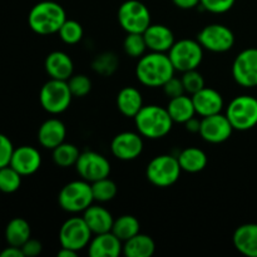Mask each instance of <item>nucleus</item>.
<instances>
[{"label":"nucleus","mask_w":257,"mask_h":257,"mask_svg":"<svg viewBox=\"0 0 257 257\" xmlns=\"http://www.w3.org/2000/svg\"><path fill=\"white\" fill-rule=\"evenodd\" d=\"M177 160L182 171L188 173L201 172L207 166V156L197 147L185 148L177 156Z\"/></svg>","instance_id":"obj_27"},{"label":"nucleus","mask_w":257,"mask_h":257,"mask_svg":"<svg viewBox=\"0 0 257 257\" xmlns=\"http://www.w3.org/2000/svg\"><path fill=\"white\" fill-rule=\"evenodd\" d=\"M192 102L195 105L196 114L201 117L217 114L223 108V98L220 93L212 88L203 87L197 93L192 94Z\"/></svg>","instance_id":"obj_18"},{"label":"nucleus","mask_w":257,"mask_h":257,"mask_svg":"<svg viewBox=\"0 0 257 257\" xmlns=\"http://www.w3.org/2000/svg\"><path fill=\"white\" fill-rule=\"evenodd\" d=\"M232 75L236 83L245 88L257 87V48L242 50L235 58Z\"/></svg>","instance_id":"obj_13"},{"label":"nucleus","mask_w":257,"mask_h":257,"mask_svg":"<svg viewBox=\"0 0 257 257\" xmlns=\"http://www.w3.org/2000/svg\"><path fill=\"white\" fill-rule=\"evenodd\" d=\"M156 251V243L151 236L137 233L123 245V253L127 257H151Z\"/></svg>","instance_id":"obj_25"},{"label":"nucleus","mask_w":257,"mask_h":257,"mask_svg":"<svg viewBox=\"0 0 257 257\" xmlns=\"http://www.w3.org/2000/svg\"><path fill=\"white\" fill-rule=\"evenodd\" d=\"M80 152L77 146L72 143H64L59 145L53 150V161L57 166L63 168L75 166L78 158H79Z\"/></svg>","instance_id":"obj_30"},{"label":"nucleus","mask_w":257,"mask_h":257,"mask_svg":"<svg viewBox=\"0 0 257 257\" xmlns=\"http://www.w3.org/2000/svg\"><path fill=\"white\" fill-rule=\"evenodd\" d=\"M123 49H124L125 54L132 58H141L142 55H145L147 44H146L143 34H140V33H128L124 42H123Z\"/></svg>","instance_id":"obj_35"},{"label":"nucleus","mask_w":257,"mask_h":257,"mask_svg":"<svg viewBox=\"0 0 257 257\" xmlns=\"http://www.w3.org/2000/svg\"><path fill=\"white\" fill-rule=\"evenodd\" d=\"M45 70L52 79L68 80L73 75L74 64L67 53L55 50L48 54L44 63Z\"/></svg>","instance_id":"obj_20"},{"label":"nucleus","mask_w":257,"mask_h":257,"mask_svg":"<svg viewBox=\"0 0 257 257\" xmlns=\"http://www.w3.org/2000/svg\"><path fill=\"white\" fill-rule=\"evenodd\" d=\"M73 94L67 80H48L39 92V100L43 109L50 114H60L68 109L72 102Z\"/></svg>","instance_id":"obj_5"},{"label":"nucleus","mask_w":257,"mask_h":257,"mask_svg":"<svg viewBox=\"0 0 257 257\" xmlns=\"http://www.w3.org/2000/svg\"><path fill=\"white\" fill-rule=\"evenodd\" d=\"M181 80H182V84L185 87V92L190 93L191 95L205 87V79H203L202 74L197 72V69L185 72L181 77Z\"/></svg>","instance_id":"obj_37"},{"label":"nucleus","mask_w":257,"mask_h":257,"mask_svg":"<svg viewBox=\"0 0 257 257\" xmlns=\"http://www.w3.org/2000/svg\"><path fill=\"white\" fill-rule=\"evenodd\" d=\"M167 110L173 122L183 123V124L187 120H190L191 118L195 117L196 114L192 97H187L186 94L180 95V97L171 98L167 104Z\"/></svg>","instance_id":"obj_26"},{"label":"nucleus","mask_w":257,"mask_h":257,"mask_svg":"<svg viewBox=\"0 0 257 257\" xmlns=\"http://www.w3.org/2000/svg\"><path fill=\"white\" fill-rule=\"evenodd\" d=\"M118 22L127 33H140L151 25V13L140 0H127L118 9Z\"/></svg>","instance_id":"obj_9"},{"label":"nucleus","mask_w":257,"mask_h":257,"mask_svg":"<svg viewBox=\"0 0 257 257\" xmlns=\"http://www.w3.org/2000/svg\"><path fill=\"white\" fill-rule=\"evenodd\" d=\"M197 42L203 49L213 53H225L235 44V35L226 25L210 24L198 33Z\"/></svg>","instance_id":"obj_11"},{"label":"nucleus","mask_w":257,"mask_h":257,"mask_svg":"<svg viewBox=\"0 0 257 257\" xmlns=\"http://www.w3.org/2000/svg\"><path fill=\"white\" fill-rule=\"evenodd\" d=\"M77 251L70 250V248L67 247H62L59 251H58V257H75L77 256Z\"/></svg>","instance_id":"obj_45"},{"label":"nucleus","mask_w":257,"mask_h":257,"mask_svg":"<svg viewBox=\"0 0 257 257\" xmlns=\"http://www.w3.org/2000/svg\"><path fill=\"white\" fill-rule=\"evenodd\" d=\"M0 257H24L22 248L17 246H10L0 252Z\"/></svg>","instance_id":"obj_43"},{"label":"nucleus","mask_w":257,"mask_h":257,"mask_svg":"<svg viewBox=\"0 0 257 257\" xmlns=\"http://www.w3.org/2000/svg\"><path fill=\"white\" fill-rule=\"evenodd\" d=\"M143 107V98L135 87H124L117 95V108L124 117L135 118Z\"/></svg>","instance_id":"obj_24"},{"label":"nucleus","mask_w":257,"mask_h":257,"mask_svg":"<svg viewBox=\"0 0 257 257\" xmlns=\"http://www.w3.org/2000/svg\"><path fill=\"white\" fill-rule=\"evenodd\" d=\"M168 57L177 72H188L197 69L203 59V48L197 40L182 39L175 42L170 50Z\"/></svg>","instance_id":"obj_8"},{"label":"nucleus","mask_w":257,"mask_h":257,"mask_svg":"<svg viewBox=\"0 0 257 257\" xmlns=\"http://www.w3.org/2000/svg\"><path fill=\"white\" fill-rule=\"evenodd\" d=\"M90 185H92L93 197L98 202H108L117 195V185L108 177L95 181Z\"/></svg>","instance_id":"obj_32"},{"label":"nucleus","mask_w":257,"mask_h":257,"mask_svg":"<svg viewBox=\"0 0 257 257\" xmlns=\"http://www.w3.org/2000/svg\"><path fill=\"white\" fill-rule=\"evenodd\" d=\"M65 20L67 14L62 5L49 0L35 4L28 15L30 29L39 35L58 33Z\"/></svg>","instance_id":"obj_3"},{"label":"nucleus","mask_w":257,"mask_h":257,"mask_svg":"<svg viewBox=\"0 0 257 257\" xmlns=\"http://www.w3.org/2000/svg\"><path fill=\"white\" fill-rule=\"evenodd\" d=\"M92 185L84 180L72 181L60 190L58 202L64 211L70 213L84 212L93 203Z\"/></svg>","instance_id":"obj_4"},{"label":"nucleus","mask_w":257,"mask_h":257,"mask_svg":"<svg viewBox=\"0 0 257 257\" xmlns=\"http://www.w3.org/2000/svg\"><path fill=\"white\" fill-rule=\"evenodd\" d=\"M13 152H14V147H13L12 141L5 135L0 133V168L10 165Z\"/></svg>","instance_id":"obj_39"},{"label":"nucleus","mask_w":257,"mask_h":257,"mask_svg":"<svg viewBox=\"0 0 257 257\" xmlns=\"http://www.w3.org/2000/svg\"><path fill=\"white\" fill-rule=\"evenodd\" d=\"M67 82L68 85H69V89L70 92H72L73 97H85V95L90 92V89H92V82H90L89 78L84 74L72 75Z\"/></svg>","instance_id":"obj_36"},{"label":"nucleus","mask_w":257,"mask_h":257,"mask_svg":"<svg viewBox=\"0 0 257 257\" xmlns=\"http://www.w3.org/2000/svg\"><path fill=\"white\" fill-rule=\"evenodd\" d=\"M232 125H231L230 120L226 117V114H217L207 115V117H202L200 125V135L203 141L208 143H222L227 141L232 135Z\"/></svg>","instance_id":"obj_14"},{"label":"nucleus","mask_w":257,"mask_h":257,"mask_svg":"<svg viewBox=\"0 0 257 257\" xmlns=\"http://www.w3.org/2000/svg\"><path fill=\"white\" fill-rule=\"evenodd\" d=\"M20 248H22L23 253H24V257H34L42 252L43 246L42 243L38 240H35V238H29V240H28Z\"/></svg>","instance_id":"obj_41"},{"label":"nucleus","mask_w":257,"mask_h":257,"mask_svg":"<svg viewBox=\"0 0 257 257\" xmlns=\"http://www.w3.org/2000/svg\"><path fill=\"white\" fill-rule=\"evenodd\" d=\"M173 4L177 8L183 10L193 9V8L198 7V4L201 3V0H172Z\"/></svg>","instance_id":"obj_42"},{"label":"nucleus","mask_w":257,"mask_h":257,"mask_svg":"<svg viewBox=\"0 0 257 257\" xmlns=\"http://www.w3.org/2000/svg\"><path fill=\"white\" fill-rule=\"evenodd\" d=\"M143 37L151 52L166 53L175 44L172 30L162 24H151L143 33Z\"/></svg>","instance_id":"obj_19"},{"label":"nucleus","mask_w":257,"mask_h":257,"mask_svg":"<svg viewBox=\"0 0 257 257\" xmlns=\"http://www.w3.org/2000/svg\"><path fill=\"white\" fill-rule=\"evenodd\" d=\"M173 120L168 113L167 108L160 105H143L135 117V124L138 133L142 137L150 140L163 138L171 132Z\"/></svg>","instance_id":"obj_2"},{"label":"nucleus","mask_w":257,"mask_h":257,"mask_svg":"<svg viewBox=\"0 0 257 257\" xmlns=\"http://www.w3.org/2000/svg\"><path fill=\"white\" fill-rule=\"evenodd\" d=\"M42 165V156L37 148L32 146H22L14 148L10 165L22 176H30L37 172Z\"/></svg>","instance_id":"obj_16"},{"label":"nucleus","mask_w":257,"mask_h":257,"mask_svg":"<svg viewBox=\"0 0 257 257\" xmlns=\"http://www.w3.org/2000/svg\"><path fill=\"white\" fill-rule=\"evenodd\" d=\"M141 225L140 221L132 215H123L114 220L112 227V232L119 238L122 242L132 238L137 233H140Z\"/></svg>","instance_id":"obj_29"},{"label":"nucleus","mask_w":257,"mask_h":257,"mask_svg":"<svg viewBox=\"0 0 257 257\" xmlns=\"http://www.w3.org/2000/svg\"><path fill=\"white\" fill-rule=\"evenodd\" d=\"M236 250L247 257H257V223H245L233 233Z\"/></svg>","instance_id":"obj_22"},{"label":"nucleus","mask_w":257,"mask_h":257,"mask_svg":"<svg viewBox=\"0 0 257 257\" xmlns=\"http://www.w3.org/2000/svg\"><path fill=\"white\" fill-rule=\"evenodd\" d=\"M180 163L177 157L171 155H161L153 158L147 166V180L157 187H170L175 185L181 175Z\"/></svg>","instance_id":"obj_6"},{"label":"nucleus","mask_w":257,"mask_h":257,"mask_svg":"<svg viewBox=\"0 0 257 257\" xmlns=\"http://www.w3.org/2000/svg\"><path fill=\"white\" fill-rule=\"evenodd\" d=\"M110 151L120 161L136 160L143 151L142 136L135 132L119 133L112 140Z\"/></svg>","instance_id":"obj_15"},{"label":"nucleus","mask_w":257,"mask_h":257,"mask_svg":"<svg viewBox=\"0 0 257 257\" xmlns=\"http://www.w3.org/2000/svg\"><path fill=\"white\" fill-rule=\"evenodd\" d=\"M22 177L23 176L12 166L0 168V191L4 193H13L18 191L22 185Z\"/></svg>","instance_id":"obj_33"},{"label":"nucleus","mask_w":257,"mask_h":257,"mask_svg":"<svg viewBox=\"0 0 257 257\" xmlns=\"http://www.w3.org/2000/svg\"><path fill=\"white\" fill-rule=\"evenodd\" d=\"M163 92L168 98L180 97V95L185 94V87L182 84V80L178 78L172 77L165 85H163Z\"/></svg>","instance_id":"obj_40"},{"label":"nucleus","mask_w":257,"mask_h":257,"mask_svg":"<svg viewBox=\"0 0 257 257\" xmlns=\"http://www.w3.org/2000/svg\"><path fill=\"white\" fill-rule=\"evenodd\" d=\"M92 231L83 217L68 218L59 230V242L62 247L80 251L89 245Z\"/></svg>","instance_id":"obj_10"},{"label":"nucleus","mask_w":257,"mask_h":257,"mask_svg":"<svg viewBox=\"0 0 257 257\" xmlns=\"http://www.w3.org/2000/svg\"><path fill=\"white\" fill-rule=\"evenodd\" d=\"M175 67L166 53L151 52L140 58L136 67V77L146 87H163L175 77Z\"/></svg>","instance_id":"obj_1"},{"label":"nucleus","mask_w":257,"mask_h":257,"mask_svg":"<svg viewBox=\"0 0 257 257\" xmlns=\"http://www.w3.org/2000/svg\"><path fill=\"white\" fill-rule=\"evenodd\" d=\"M30 226L24 218H13L5 228V238L10 246L22 247L30 238Z\"/></svg>","instance_id":"obj_28"},{"label":"nucleus","mask_w":257,"mask_h":257,"mask_svg":"<svg viewBox=\"0 0 257 257\" xmlns=\"http://www.w3.org/2000/svg\"><path fill=\"white\" fill-rule=\"evenodd\" d=\"M75 168L82 180L93 183L109 176L110 163L107 158L94 151H85L80 153Z\"/></svg>","instance_id":"obj_12"},{"label":"nucleus","mask_w":257,"mask_h":257,"mask_svg":"<svg viewBox=\"0 0 257 257\" xmlns=\"http://www.w3.org/2000/svg\"><path fill=\"white\" fill-rule=\"evenodd\" d=\"M226 117L236 131H248L257 124V99L251 95H238L227 105Z\"/></svg>","instance_id":"obj_7"},{"label":"nucleus","mask_w":257,"mask_h":257,"mask_svg":"<svg viewBox=\"0 0 257 257\" xmlns=\"http://www.w3.org/2000/svg\"><path fill=\"white\" fill-rule=\"evenodd\" d=\"M186 130L191 133H198L200 132V125H201V120H198L197 118H191L190 120L185 123Z\"/></svg>","instance_id":"obj_44"},{"label":"nucleus","mask_w":257,"mask_h":257,"mask_svg":"<svg viewBox=\"0 0 257 257\" xmlns=\"http://www.w3.org/2000/svg\"><path fill=\"white\" fill-rule=\"evenodd\" d=\"M67 136V130L62 120L57 118L47 119L38 131V141L47 150H54L62 145Z\"/></svg>","instance_id":"obj_21"},{"label":"nucleus","mask_w":257,"mask_h":257,"mask_svg":"<svg viewBox=\"0 0 257 257\" xmlns=\"http://www.w3.org/2000/svg\"><path fill=\"white\" fill-rule=\"evenodd\" d=\"M236 0H201V7L213 14H223L233 7Z\"/></svg>","instance_id":"obj_38"},{"label":"nucleus","mask_w":257,"mask_h":257,"mask_svg":"<svg viewBox=\"0 0 257 257\" xmlns=\"http://www.w3.org/2000/svg\"><path fill=\"white\" fill-rule=\"evenodd\" d=\"M58 34H59L60 39H62L65 44L73 45L77 44V43H79L80 40H82L84 32H83V27L80 25V23H78L77 20L67 19L63 23L62 28L59 29Z\"/></svg>","instance_id":"obj_34"},{"label":"nucleus","mask_w":257,"mask_h":257,"mask_svg":"<svg viewBox=\"0 0 257 257\" xmlns=\"http://www.w3.org/2000/svg\"><path fill=\"white\" fill-rule=\"evenodd\" d=\"M83 218H84L85 223L94 235L112 231L113 222H114L112 213L105 210L104 207H100V206L97 205H90L84 211Z\"/></svg>","instance_id":"obj_23"},{"label":"nucleus","mask_w":257,"mask_h":257,"mask_svg":"<svg viewBox=\"0 0 257 257\" xmlns=\"http://www.w3.org/2000/svg\"><path fill=\"white\" fill-rule=\"evenodd\" d=\"M118 63L119 60L114 53L105 52L95 57L92 63V68L98 74L103 75V77H109L117 70Z\"/></svg>","instance_id":"obj_31"},{"label":"nucleus","mask_w":257,"mask_h":257,"mask_svg":"<svg viewBox=\"0 0 257 257\" xmlns=\"http://www.w3.org/2000/svg\"><path fill=\"white\" fill-rule=\"evenodd\" d=\"M122 252V241L112 231L95 235L88 245L90 257H118Z\"/></svg>","instance_id":"obj_17"}]
</instances>
